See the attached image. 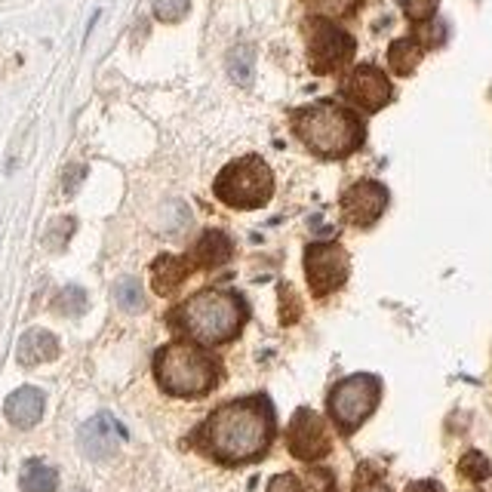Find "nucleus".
<instances>
[{
  "mask_svg": "<svg viewBox=\"0 0 492 492\" xmlns=\"http://www.w3.org/2000/svg\"><path fill=\"white\" fill-rule=\"evenodd\" d=\"M274 416L265 397L234 400L216 410L204 422L197 440L212 458L225 465H241L258 458L271 443Z\"/></svg>",
  "mask_w": 492,
  "mask_h": 492,
  "instance_id": "1",
  "label": "nucleus"
},
{
  "mask_svg": "<svg viewBox=\"0 0 492 492\" xmlns=\"http://www.w3.org/2000/svg\"><path fill=\"white\" fill-rule=\"evenodd\" d=\"M188 339L200 342V345H222L231 342L241 333L246 320V305L241 296L222 293V289H204V293L191 296L176 314L170 317Z\"/></svg>",
  "mask_w": 492,
  "mask_h": 492,
  "instance_id": "2",
  "label": "nucleus"
},
{
  "mask_svg": "<svg viewBox=\"0 0 492 492\" xmlns=\"http://www.w3.org/2000/svg\"><path fill=\"white\" fill-rule=\"evenodd\" d=\"M293 127L305 148L320 158H348L364 145V123L335 102H317L296 111Z\"/></svg>",
  "mask_w": 492,
  "mask_h": 492,
  "instance_id": "3",
  "label": "nucleus"
},
{
  "mask_svg": "<svg viewBox=\"0 0 492 492\" xmlns=\"http://www.w3.org/2000/svg\"><path fill=\"white\" fill-rule=\"evenodd\" d=\"M154 375H158V385L173 397H204L219 379L210 354L185 342L160 348L154 357Z\"/></svg>",
  "mask_w": 492,
  "mask_h": 492,
  "instance_id": "4",
  "label": "nucleus"
},
{
  "mask_svg": "<svg viewBox=\"0 0 492 492\" xmlns=\"http://www.w3.org/2000/svg\"><path fill=\"white\" fill-rule=\"evenodd\" d=\"M271 194H274V176H271L268 164L256 154L228 164L216 179V197L237 210L268 204Z\"/></svg>",
  "mask_w": 492,
  "mask_h": 492,
  "instance_id": "5",
  "label": "nucleus"
},
{
  "mask_svg": "<svg viewBox=\"0 0 492 492\" xmlns=\"http://www.w3.org/2000/svg\"><path fill=\"white\" fill-rule=\"evenodd\" d=\"M379 397H381V385L375 375H366V373L348 375L329 394V416H333V422L342 431L351 434L373 416V410L379 406Z\"/></svg>",
  "mask_w": 492,
  "mask_h": 492,
  "instance_id": "6",
  "label": "nucleus"
},
{
  "mask_svg": "<svg viewBox=\"0 0 492 492\" xmlns=\"http://www.w3.org/2000/svg\"><path fill=\"white\" fill-rule=\"evenodd\" d=\"M348 271V252L339 243H314L305 252V274L311 283V293L314 296H329L339 287H345Z\"/></svg>",
  "mask_w": 492,
  "mask_h": 492,
  "instance_id": "7",
  "label": "nucleus"
},
{
  "mask_svg": "<svg viewBox=\"0 0 492 492\" xmlns=\"http://www.w3.org/2000/svg\"><path fill=\"white\" fill-rule=\"evenodd\" d=\"M354 56V37L348 31L335 28L333 22H314L311 25L308 41V62L317 74H333L342 65H348Z\"/></svg>",
  "mask_w": 492,
  "mask_h": 492,
  "instance_id": "8",
  "label": "nucleus"
},
{
  "mask_svg": "<svg viewBox=\"0 0 492 492\" xmlns=\"http://www.w3.org/2000/svg\"><path fill=\"white\" fill-rule=\"evenodd\" d=\"M287 443L296 458L314 462V458H323L329 452V431L317 412L299 410L287 428Z\"/></svg>",
  "mask_w": 492,
  "mask_h": 492,
  "instance_id": "9",
  "label": "nucleus"
},
{
  "mask_svg": "<svg viewBox=\"0 0 492 492\" xmlns=\"http://www.w3.org/2000/svg\"><path fill=\"white\" fill-rule=\"evenodd\" d=\"M345 99L364 111H379L391 102V81L375 65H360L345 81Z\"/></svg>",
  "mask_w": 492,
  "mask_h": 492,
  "instance_id": "10",
  "label": "nucleus"
},
{
  "mask_svg": "<svg viewBox=\"0 0 492 492\" xmlns=\"http://www.w3.org/2000/svg\"><path fill=\"white\" fill-rule=\"evenodd\" d=\"M385 206H388L385 185L369 182V179L366 182L351 185L345 191V197H342V212H345L348 222L357 225V228H369V225L379 222Z\"/></svg>",
  "mask_w": 492,
  "mask_h": 492,
  "instance_id": "11",
  "label": "nucleus"
},
{
  "mask_svg": "<svg viewBox=\"0 0 492 492\" xmlns=\"http://www.w3.org/2000/svg\"><path fill=\"white\" fill-rule=\"evenodd\" d=\"M127 440V428L111 416V412H99L81 428V450L93 462H105L118 452V446Z\"/></svg>",
  "mask_w": 492,
  "mask_h": 492,
  "instance_id": "12",
  "label": "nucleus"
},
{
  "mask_svg": "<svg viewBox=\"0 0 492 492\" xmlns=\"http://www.w3.org/2000/svg\"><path fill=\"white\" fill-rule=\"evenodd\" d=\"M43 404H47V397H43L41 388L25 385L6 397L4 412L10 419V425H16V428H35L43 416Z\"/></svg>",
  "mask_w": 492,
  "mask_h": 492,
  "instance_id": "13",
  "label": "nucleus"
},
{
  "mask_svg": "<svg viewBox=\"0 0 492 492\" xmlns=\"http://www.w3.org/2000/svg\"><path fill=\"white\" fill-rule=\"evenodd\" d=\"M56 357H59V339H56L53 333H47V329H28V333L19 339L16 360L22 366H41Z\"/></svg>",
  "mask_w": 492,
  "mask_h": 492,
  "instance_id": "14",
  "label": "nucleus"
},
{
  "mask_svg": "<svg viewBox=\"0 0 492 492\" xmlns=\"http://www.w3.org/2000/svg\"><path fill=\"white\" fill-rule=\"evenodd\" d=\"M194 265L188 262V258H179V256H160L158 262H154L151 268V283H154V293L160 296H173L179 287H182V281L188 277V271H191Z\"/></svg>",
  "mask_w": 492,
  "mask_h": 492,
  "instance_id": "15",
  "label": "nucleus"
},
{
  "mask_svg": "<svg viewBox=\"0 0 492 492\" xmlns=\"http://www.w3.org/2000/svg\"><path fill=\"white\" fill-rule=\"evenodd\" d=\"M231 252H234V246H231L228 234H222V231H206L197 241V246H194L191 265H197V268H219V265L228 262Z\"/></svg>",
  "mask_w": 492,
  "mask_h": 492,
  "instance_id": "16",
  "label": "nucleus"
},
{
  "mask_svg": "<svg viewBox=\"0 0 492 492\" xmlns=\"http://www.w3.org/2000/svg\"><path fill=\"white\" fill-rule=\"evenodd\" d=\"M422 43L416 41V37H400V41L391 43V50H388V65H391L394 74L406 77L412 74V71L419 68V62H422Z\"/></svg>",
  "mask_w": 492,
  "mask_h": 492,
  "instance_id": "17",
  "label": "nucleus"
},
{
  "mask_svg": "<svg viewBox=\"0 0 492 492\" xmlns=\"http://www.w3.org/2000/svg\"><path fill=\"white\" fill-rule=\"evenodd\" d=\"M19 487H22V492H56V487H59V474H56V468H50L47 462H41V458H31V462H25Z\"/></svg>",
  "mask_w": 492,
  "mask_h": 492,
  "instance_id": "18",
  "label": "nucleus"
},
{
  "mask_svg": "<svg viewBox=\"0 0 492 492\" xmlns=\"http://www.w3.org/2000/svg\"><path fill=\"white\" fill-rule=\"evenodd\" d=\"M114 299L123 311L135 314V311L145 308V293H142V283L135 277H123V281L114 283Z\"/></svg>",
  "mask_w": 492,
  "mask_h": 492,
  "instance_id": "19",
  "label": "nucleus"
},
{
  "mask_svg": "<svg viewBox=\"0 0 492 492\" xmlns=\"http://www.w3.org/2000/svg\"><path fill=\"white\" fill-rule=\"evenodd\" d=\"M252 65H256L252 47L231 50V56H228V74H231V81L241 83V87H250V83H252Z\"/></svg>",
  "mask_w": 492,
  "mask_h": 492,
  "instance_id": "20",
  "label": "nucleus"
},
{
  "mask_svg": "<svg viewBox=\"0 0 492 492\" xmlns=\"http://www.w3.org/2000/svg\"><path fill=\"white\" fill-rule=\"evenodd\" d=\"M458 474L468 477V480H474V483H483L492 474V465L483 452L471 450V452H465L462 462H458Z\"/></svg>",
  "mask_w": 492,
  "mask_h": 492,
  "instance_id": "21",
  "label": "nucleus"
},
{
  "mask_svg": "<svg viewBox=\"0 0 492 492\" xmlns=\"http://www.w3.org/2000/svg\"><path fill=\"white\" fill-rule=\"evenodd\" d=\"M56 311L65 317H81L87 311V293L81 287H65L59 296H56Z\"/></svg>",
  "mask_w": 492,
  "mask_h": 492,
  "instance_id": "22",
  "label": "nucleus"
},
{
  "mask_svg": "<svg viewBox=\"0 0 492 492\" xmlns=\"http://www.w3.org/2000/svg\"><path fill=\"white\" fill-rule=\"evenodd\" d=\"M191 10V0H154V16L160 22H182Z\"/></svg>",
  "mask_w": 492,
  "mask_h": 492,
  "instance_id": "23",
  "label": "nucleus"
},
{
  "mask_svg": "<svg viewBox=\"0 0 492 492\" xmlns=\"http://www.w3.org/2000/svg\"><path fill=\"white\" fill-rule=\"evenodd\" d=\"M360 0H308V6L320 16L333 19V16H348V12L357 10Z\"/></svg>",
  "mask_w": 492,
  "mask_h": 492,
  "instance_id": "24",
  "label": "nucleus"
},
{
  "mask_svg": "<svg viewBox=\"0 0 492 492\" xmlns=\"http://www.w3.org/2000/svg\"><path fill=\"white\" fill-rule=\"evenodd\" d=\"M74 234V219H56L53 225H50L47 237H43V243L50 246V250H65V243H68V237Z\"/></svg>",
  "mask_w": 492,
  "mask_h": 492,
  "instance_id": "25",
  "label": "nucleus"
},
{
  "mask_svg": "<svg viewBox=\"0 0 492 492\" xmlns=\"http://www.w3.org/2000/svg\"><path fill=\"white\" fill-rule=\"evenodd\" d=\"M404 12L412 22H428L437 12V0H404Z\"/></svg>",
  "mask_w": 492,
  "mask_h": 492,
  "instance_id": "26",
  "label": "nucleus"
},
{
  "mask_svg": "<svg viewBox=\"0 0 492 492\" xmlns=\"http://www.w3.org/2000/svg\"><path fill=\"white\" fill-rule=\"evenodd\" d=\"M268 492H302V487L293 474H277V477H271Z\"/></svg>",
  "mask_w": 492,
  "mask_h": 492,
  "instance_id": "27",
  "label": "nucleus"
},
{
  "mask_svg": "<svg viewBox=\"0 0 492 492\" xmlns=\"http://www.w3.org/2000/svg\"><path fill=\"white\" fill-rule=\"evenodd\" d=\"M83 176H87V166H74V170H68V176H65V194H74Z\"/></svg>",
  "mask_w": 492,
  "mask_h": 492,
  "instance_id": "28",
  "label": "nucleus"
},
{
  "mask_svg": "<svg viewBox=\"0 0 492 492\" xmlns=\"http://www.w3.org/2000/svg\"><path fill=\"white\" fill-rule=\"evenodd\" d=\"M357 492H391L381 480H360L357 477Z\"/></svg>",
  "mask_w": 492,
  "mask_h": 492,
  "instance_id": "29",
  "label": "nucleus"
},
{
  "mask_svg": "<svg viewBox=\"0 0 492 492\" xmlns=\"http://www.w3.org/2000/svg\"><path fill=\"white\" fill-rule=\"evenodd\" d=\"M406 492H443V489H440V483H434V480H422V483H412Z\"/></svg>",
  "mask_w": 492,
  "mask_h": 492,
  "instance_id": "30",
  "label": "nucleus"
},
{
  "mask_svg": "<svg viewBox=\"0 0 492 492\" xmlns=\"http://www.w3.org/2000/svg\"><path fill=\"white\" fill-rule=\"evenodd\" d=\"M77 492H87V489H77Z\"/></svg>",
  "mask_w": 492,
  "mask_h": 492,
  "instance_id": "31",
  "label": "nucleus"
}]
</instances>
